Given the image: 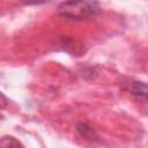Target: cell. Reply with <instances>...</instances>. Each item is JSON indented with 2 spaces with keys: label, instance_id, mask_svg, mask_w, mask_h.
Here are the masks:
<instances>
[{
  "label": "cell",
  "instance_id": "1",
  "mask_svg": "<svg viewBox=\"0 0 148 148\" xmlns=\"http://www.w3.org/2000/svg\"><path fill=\"white\" fill-rule=\"evenodd\" d=\"M99 12L97 0H66L58 5L57 15L69 21H84Z\"/></svg>",
  "mask_w": 148,
  "mask_h": 148
},
{
  "label": "cell",
  "instance_id": "2",
  "mask_svg": "<svg viewBox=\"0 0 148 148\" xmlns=\"http://www.w3.org/2000/svg\"><path fill=\"white\" fill-rule=\"evenodd\" d=\"M123 88L127 90L131 95L136 98L146 99L148 98V83L138 80H126L121 83Z\"/></svg>",
  "mask_w": 148,
  "mask_h": 148
},
{
  "label": "cell",
  "instance_id": "3",
  "mask_svg": "<svg viewBox=\"0 0 148 148\" xmlns=\"http://www.w3.org/2000/svg\"><path fill=\"white\" fill-rule=\"evenodd\" d=\"M76 131L79 132V134H80L81 136H83L84 139H87V140H89V141H96V140H98V135H97V133L95 132V130L91 128V127H90L89 125H87V124H83V123L79 124V125L76 126Z\"/></svg>",
  "mask_w": 148,
  "mask_h": 148
},
{
  "label": "cell",
  "instance_id": "4",
  "mask_svg": "<svg viewBox=\"0 0 148 148\" xmlns=\"http://www.w3.org/2000/svg\"><path fill=\"white\" fill-rule=\"evenodd\" d=\"M0 146L1 147H18V146H22V143L13 136H3L1 139Z\"/></svg>",
  "mask_w": 148,
  "mask_h": 148
},
{
  "label": "cell",
  "instance_id": "5",
  "mask_svg": "<svg viewBox=\"0 0 148 148\" xmlns=\"http://www.w3.org/2000/svg\"><path fill=\"white\" fill-rule=\"evenodd\" d=\"M22 3L28 5V6H32V5H43V3H49L53 0H20Z\"/></svg>",
  "mask_w": 148,
  "mask_h": 148
}]
</instances>
